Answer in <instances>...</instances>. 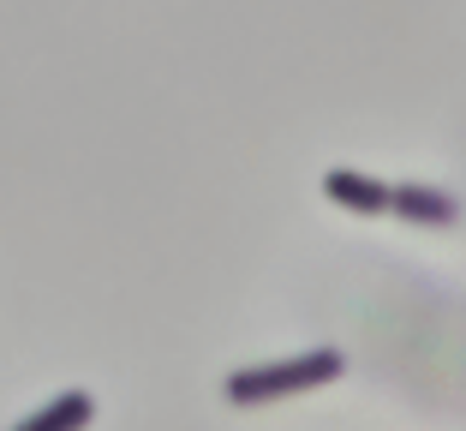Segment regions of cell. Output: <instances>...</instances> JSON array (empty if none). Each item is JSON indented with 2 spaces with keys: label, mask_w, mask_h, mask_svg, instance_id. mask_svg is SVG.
<instances>
[{
  "label": "cell",
  "mask_w": 466,
  "mask_h": 431,
  "mask_svg": "<svg viewBox=\"0 0 466 431\" xmlns=\"http://www.w3.org/2000/svg\"><path fill=\"white\" fill-rule=\"evenodd\" d=\"M90 419H96V395L66 390V395H55V402H42L36 414H25L13 431H84Z\"/></svg>",
  "instance_id": "4"
},
{
  "label": "cell",
  "mask_w": 466,
  "mask_h": 431,
  "mask_svg": "<svg viewBox=\"0 0 466 431\" xmlns=\"http://www.w3.org/2000/svg\"><path fill=\"white\" fill-rule=\"evenodd\" d=\"M347 372V354L341 348H305L288 354V360H263V365H239V372L221 377V395L233 407H263V402H281V395H305V390H323Z\"/></svg>",
  "instance_id": "1"
},
{
  "label": "cell",
  "mask_w": 466,
  "mask_h": 431,
  "mask_svg": "<svg viewBox=\"0 0 466 431\" xmlns=\"http://www.w3.org/2000/svg\"><path fill=\"white\" fill-rule=\"evenodd\" d=\"M389 216H400V222H419V228H449V222H461V198L442 192V186L400 180V186H395V204H389Z\"/></svg>",
  "instance_id": "3"
},
{
  "label": "cell",
  "mask_w": 466,
  "mask_h": 431,
  "mask_svg": "<svg viewBox=\"0 0 466 431\" xmlns=\"http://www.w3.org/2000/svg\"><path fill=\"white\" fill-rule=\"evenodd\" d=\"M323 198L341 204V210H353V216H389L395 186L370 180V174H359V168H329V174H323Z\"/></svg>",
  "instance_id": "2"
}]
</instances>
